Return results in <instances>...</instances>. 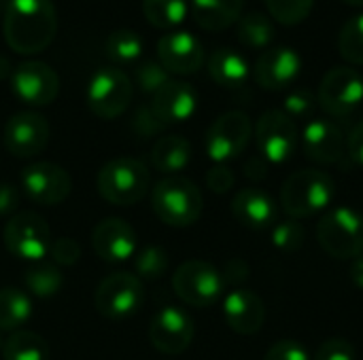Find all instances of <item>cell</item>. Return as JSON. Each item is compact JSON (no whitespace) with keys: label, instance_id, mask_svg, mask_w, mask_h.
<instances>
[{"label":"cell","instance_id":"cell-32","mask_svg":"<svg viewBox=\"0 0 363 360\" xmlns=\"http://www.w3.org/2000/svg\"><path fill=\"white\" fill-rule=\"evenodd\" d=\"M23 282H26V289L30 295H34L38 299H49L62 291L64 274L53 263H38L26 272Z\"/></svg>","mask_w":363,"mask_h":360},{"label":"cell","instance_id":"cell-27","mask_svg":"<svg viewBox=\"0 0 363 360\" xmlns=\"http://www.w3.org/2000/svg\"><path fill=\"white\" fill-rule=\"evenodd\" d=\"M34 314L32 299L28 293L4 286L0 289V331L2 333H15L23 325L30 323Z\"/></svg>","mask_w":363,"mask_h":360},{"label":"cell","instance_id":"cell-36","mask_svg":"<svg viewBox=\"0 0 363 360\" xmlns=\"http://www.w3.org/2000/svg\"><path fill=\"white\" fill-rule=\"evenodd\" d=\"M170 81L168 70L153 59H143L136 66V85L140 87L143 93H155L157 89H162L166 83Z\"/></svg>","mask_w":363,"mask_h":360},{"label":"cell","instance_id":"cell-11","mask_svg":"<svg viewBox=\"0 0 363 360\" xmlns=\"http://www.w3.org/2000/svg\"><path fill=\"white\" fill-rule=\"evenodd\" d=\"M19 189L38 206H60L72 191L70 174L53 161H36L21 170Z\"/></svg>","mask_w":363,"mask_h":360},{"label":"cell","instance_id":"cell-3","mask_svg":"<svg viewBox=\"0 0 363 360\" xmlns=\"http://www.w3.org/2000/svg\"><path fill=\"white\" fill-rule=\"evenodd\" d=\"M334 199V178L315 168L291 174L281 191V206L294 221L308 219L325 210Z\"/></svg>","mask_w":363,"mask_h":360},{"label":"cell","instance_id":"cell-33","mask_svg":"<svg viewBox=\"0 0 363 360\" xmlns=\"http://www.w3.org/2000/svg\"><path fill=\"white\" fill-rule=\"evenodd\" d=\"M170 267V255L162 246H147L134 257V269L140 280H160Z\"/></svg>","mask_w":363,"mask_h":360},{"label":"cell","instance_id":"cell-39","mask_svg":"<svg viewBox=\"0 0 363 360\" xmlns=\"http://www.w3.org/2000/svg\"><path fill=\"white\" fill-rule=\"evenodd\" d=\"M49 257L57 267H70L81 259V246L72 238H57L51 242Z\"/></svg>","mask_w":363,"mask_h":360},{"label":"cell","instance_id":"cell-23","mask_svg":"<svg viewBox=\"0 0 363 360\" xmlns=\"http://www.w3.org/2000/svg\"><path fill=\"white\" fill-rule=\"evenodd\" d=\"M232 214L240 225L255 229V231H262V229H268L277 223V204L262 189L247 187L234 195Z\"/></svg>","mask_w":363,"mask_h":360},{"label":"cell","instance_id":"cell-10","mask_svg":"<svg viewBox=\"0 0 363 360\" xmlns=\"http://www.w3.org/2000/svg\"><path fill=\"white\" fill-rule=\"evenodd\" d=\"M253 136V125L247 112L242 110H228L213 121L206 132L204 146L206 155L215 163H225L236 159L245 153Z\"/></svg>","mask_w":363,"mask_h":360},{"label":"cell","instance_id":"cell-9","mask_svg":"<svg viewBox=\"0 0 363 360\" xmlns=\"http://www.w3.org/2000/svg\"><path fill=\"white\" fill-rule=\"evenodd\" d=\"M145 301L143 280L128 272L106 276L94 295L96 310L108 320H125L134 316Z\"/></svg>","mask_w":363,"mask_h":360},{"label":"cell","instance_id":"cell-50","mask_svg":"<svg viewBox=\"0 0 363 360\" xmlns=\"http://www.w3.org/2000/svg\"><path fill=\"white\" fill-rule=\"evenodd\" d=\"M347 4H353V6H363V0H345Z\"/></svg>","mask_w":363,"mask_h":360},{"label":"cell","instance_id":"cell-47","mask_svg":"<svg viewBox=\"0 0 363 360\" xmlns=\"http://www.w3.org/2000/svg\"><path fill=\"white\" fill-rule=\"evenodd\" d=\"M247 276H249V267H247L245 261L234 259V261H230V263L225 265V276H223V280L228 278V280H232V282H240V280H245Z\"/></svg>","mask_w":363,"mask_h":360},{"label":"cell","instance_id":"cell-31","mask_svg":"<svg viewBox=\"0 0 363 360\" xmlns=\"http://www.w3.org/2000/svg\"><path fill=\"white\" fill-rule=\"evenodd\" d=\"M104 51L115 64H134L143 55V38L130 28H117L106 36Z\"/></svg>","mask_w":363,"mask_h":360},{"label":"cell","instance_id":"cell-17","mask_svg":"<svg viewBox=\"0 0 363 360\" xmlns=\"http://www.w3.org/2000/svg\"><path fill=\"white\" fill-rule=\"evenodd\" d=\"M157 62L168 74H194L204 64V47L191 32L172 30L157 40Z\"/></svg>","mask_w":363,"mask_h":360},{"label":"cell","instance_id":"cell-26","mask_svg":"<svg viewBox=\"0 0 363 360\" xmlns=\"http://www.w3.org/2000/svg\"><path fill=\"white\" fill-rule=\"evenodd\" d=\"M191 161V144L187 138L170 134L160 138L151 149V163L157 172L177 176V172L185 170Z\"/></svg>","mask_w":363,"mask_h":360},{"label":"cell","instance_id":"cell-45","mask_svg":"<svg viewBox=\"0 0 363 360\" xmlns=\"http://www.w3.org/2000/svg\"><path fill=\"white\" fill-rule=\"evenodd\" d=\"M347 151H349L351 161L363 168V121H359V123L351 129L349 140H347Z\"/></svg>","mask_w":363,"mask_h":360},{"label":"cell","instance_id":"cell-37","mask_svg":"<svg viewBox=\"0 0 363 360\" xmlns=\"http://www.w3.org/2000/svg\"><path fill=\"white\" fill-rule=\"evenodd\" d=\"M304 238H306L304 227L294 219L277 223L272 227V244H274V248H279L283 252L300 250L304 246Z\"/></svg>","mask_w":363,"mask_h":360},{"label":"cell","instance_id":"cell-4","mask_svg":"<svg viewBox=\"0 0 363 360\" xmlns=\"http://www.w3.org/2000/svg\"><path fill=\"white\" fill-rule=\"evenodd\" d=\"M155 216L170 227L194 225L204 208L200 189L185 176H166L151 191Z\"/></svg>","mask_w":363,"mask_h":360},{"label":"cell","instance_id":"cell-49","mask_svg":"<svg viewBox=\"0 0 363 360\" xmlns=\"http://www.w3.org/2000/svg\"><path fill=\"white\" fill-rule=\"evenodd\" d=\"M13 66H11V62H9V57H4V55H0V81H4V79H11V74H13Z\"/></svg>","mask_w":363,"mask_h":360},{"label":"cell","instance_id":"cell-35","mask_svg":"<svg viewBox=\"0 0 363 360\" xmlns=\"http://www.w3.org/2000/svg\"><path fill=\"white\" fill-rule=\"evenodd\" d=\"M315 0H266V8L274 21L283 25H296L304 21L313 11Z\"/></svg>","mask_w":363,"mask_h":360},{"label":"cell","instance_id":"cell-30","mask_svg":"<svg viewBox=\"0 0 363 360\" xmlns=\"http://www.w3.org/2000/svg\"><path fill=\"white\" fill-rule=\"evenodd\" d=\"M238 40L249 49H268L274 40V23L264 13H247L236 23Z\"/></svg>","mask_w":363,"mask_h":360},{"label":"cell","instance_id":"cell-41","mask_svg":"<svg viewBox=\"0 0 363 360\" xmlns=\"http://www.w3.org/2000/svg\"><path fill=\"white\" fill-rule=\"evenodd\" d=\"M315 360H355V348L342 337H332L317 348Z\"/></svg>","mask_w":363,"mask_h":360},{"label":"cell","instance_id":"cell-38","mask_svg":"<svg viewBox=\"0 0 363 360\" xmlns=\"http://www.w3.org/2000/svg\"><path fill=\"white\" fill-rule=\"evenodd\" d=\"M317 98L313 91L308 89H294L291 93H287L285 102H283V112L291 119H304L315 110Z\"/></svg>","mask_w":363,"mask_h":360},{"label":"cell","instance_id":"cell-15","mask_svg":"<svg viewBox=\"0 0 363 360\" xmlns=\"http://www.w3.org/2000/svg\"><path fill=\"white\" fill-rule=\"evenodd\" d=\"M9 81L17 100L28 106H49L60 93V76L45 62H21Z\"/></svg>","mask_w":363,"mask_h":360},{"label":"cell","instance_id":"cell-21","mask_svg":"<svg viewBox=\"0 0 363 360\" xmlns=\"http://www.w3.org/2000/svg\"><path fill=\"white\" fill-rule=\"evenodd\" d=\"M149 106L164 125L183 123L194 117L198 108V93L189 83L170 79L162 89L153 93Z\"/></svg>","mask_w":363,"mask_h":360},{"label":"cell","instance_id":"cell-43","mask_svg":"<svg viewBox=\"0 0 363 360\" xmlns=\"http://www.w3.org/2000/svg\"><path fill=\"white\" fill-rule=\"evenodd\" d=\"M206 185H208V189H211L213 193L223 195V193H228V191L234 187V174H232V170L225 168L223 163H217L215 168L208 170V174H206Z\"/></svg>","mask_w":363,"mask_h":360},{"label":"cell","instance_id":"cell-16","mask_svg":"<svg viewBox=\"0 0 363 360\" xmlns=\"http://www.w3.org/2000/svg\"><path fill=\"white\" fill-rule=\"evenodd\" d=\"M196 335L194 320L187 312L177 306H166L155 312L149 327L151 346L162 354H181L185 352Z\"/></svg>","mask_w":363,"mask_h":360},{"label":"cell","instance_id":"cell-19","mask_svg":"<svg viewBox=\"0 0 363 360\" xmlns=\"http://www.w3.org/2000/svg\"><path fill=\"white\" fill-rule=\"evenodd\" d=\"M302 146L306 157L321 166L340 163L347 157V138L342 129L328 119L306 123L302 132Z\"/></svg>","mask_w":363,"mask_h":360},{"label":"cell","instance_id":"cell-18","mask_svg":"<svg viewBox=\"0 0 363 360\" xmlns=\"http://www.w3.org/2000/svg\"><path fill=\"white\" fill-rule=\"evenodd\" d=\"M302 70V57L296 49L287 45L268 47L255 62V81L268 91H279L289 87Z\"/></svg>","mask_w":363,"mask_h":360},{"label":"cell","instance_id":"cell-2","mask_svg":"<svg viewBox=\"0 0 363 360\" xmlns=\"http://www.w3.org/2000/svg\"><path fill=\"white\" fill-rule=\"evenodd\" d=\"M96 187L108 204L132 206L149 193L151 172L136 157H115L100 168Z\"/></svg>","mask_w":363,"mask_h":360},{"label":"cell","instance_id":"cell-8","mask_svg":"<svg viewBox=\"0 0 363 360\" xmlns=\"http://www.w3.org/2000/svg\"><path fill=\"white\" fill-rule=\"evenodd\" d=\"M2 240L13 257L34 263L43 261L49 255L53 242L47 221L32 210H21L13 214L4 225Z\"/></svg>","mask_w":363,"mask_h":360},{"label":"cell","instance_id":"cell-40","mask_svg":"<svg viewBox=\"0 0 363 360\" xmlns=\"http://www.w3.org/2000/svg\"><path fill=\"white\" fill-rule=\"evenodd\" d=\"M166 125L155 117V112L151 110V106H138L134 117H132V129L143 136V138H151L157 136Z\"/></svg>","mask_w":363,"mask_h":360},{"label":"cell","instance_id":"cell-48","mask_svg":"<svg viewBox=\"0 0 363 360\" xmlns=\"http://www.w3.org/2000/svg\"><path fill=\"white\" fill-rule=\"evenodd\" d=\"M349 278H351V282L357 286V289H362L363 291V252L359 257H355V259H351V267H349Z\"/></svg>","mask_w":363,"mask_h":360},{"label":"cell","instance_id":"cell-28","mask_svg":"<svg viewBox=\"0 0 363 360\" xmlns=\"http://www.w3.org/2000/svg\"><path fill=\"white\" fill-rule=\"evenodd\" d=\"M47 342L34 331H15L2 344V360H49Z\"/></svg>","mask_w":363,"mask_h":360},{"label":"cell","instance_id":"cell-42","mask_svg":"<svg viewBox=\"0 0 363 360\" xmlns=\"http://www.w3.org/2000/svg\"><path fill=\"white\" fill-rule=\"evenodd\" d=\"M264 360H311V356L302 344H298L294 339H283V342H277L266 352Z\"/></svg>","mask_w":363,"mask_h":360},{"label":"cell","instance_id":"cell-1","mask_svg":"<svg viewBox=\"0 0 363 360\" xmlns=\"http://www.w3.org/2000/svg\"><path fill=\"white\" fill-rule=\"evenodd\" d=\"M6 45L19 55L45 51L57 34L53 0H9L2 19Z\"/></svg>","mask_w":363,"mask_h":360},{"label":"cell","instance_id":"cell-6","mask_svg":"<svg viewBox=\"0 0 363 360\" xmlns=\"http://www.w3.org/2000/svg\"><path fill=\"white\" fill-rule=\"evenodd\" d=\"M132 95L134 85L130 76L115 66H106L91 74L85 89V104L96 117L108 121L128 110Z\"/></svg>","mask_w":363,"mask_h":360},{"label":"cell","instance_id":"cell-20","mask_svg":"<svg viewBox=\"0 0 363 360\" xmlns=\"http://www.w3.org/2000/svg\"><path fill=\"white\" fill-rule=\"evenodd\" d=\"M138 238L130 223L121 219H104L94 227L91 248L94 252L108 263H121L136 255Z\"/></svg>","mask_w":363,"mask_h":360},{"label":"cell","instance_id":"cell-25","mask_svg":"<svg viewBox=\"0 0 363 360\" xmlns=\"http://www.w3.org/2000/svg\"><path fill=\"white\" fill-rule=\"evenodd\" d=\"M206 66H208L211 79L217 85L228 87V89H236V87L245 85V81L249 79V64H247L245 55L230 47L215 49L213 55L208 57Z\"/></svg>","mask_w":363,"mask_h":360},{"label":"cell","instance_id":"cell-44","mask_svg":"<svg viewBox=\"0 0 363 360\" xmlns=\"http://www.w3.org/2000/svg\"><path fill=\"white\" fill-rule=\"evenodd\" d=\"M19 202H21L19 189L11 182H0V216L17 214Z\"/></svg>","mask_w":363,"mask_h":360},{"label":"cell","instance_id":"cell-22","mask_svg":"<svg viewBox=\"0 0 363 360\" xmlns=\"http://www.w3.org/2000/svg\"><path fill=\"white\" fill-rule=\"evenodd\" d=\"M223 318L238 335H255L266 323L264 301L247 289H236L223 299Z\"/></svg>","mask_w":363,"mask_h":360},{"label":"cell","instance_id":"cell-12","mask_svg":"<svg viewBox=\"0 0 363 360\" xmlns=\"http://www.w3.org/2000/svg\"><path fill=\"white\" fill-rule=\"evenodd\" d=\"M319 106L332 117H349L363 102L362 74L349 66H338L325 72L317 91Z\"/></svg>","mask_w":363,"mask_h":360},{"label":"cell","instance_id":"cell-13","mask_svg":"<svg viewBox=\"0 0 363 360\" xmlns=\"http://www.w3.org/2000/svg\"><path fill=\"white\" fill-rule=\"evenodd\" d=\"M255 142L259 155L268 163H285L298 149V127L291 117H287L281 108L266 110L255 125Z\"/></svg>","mask_w":363,"mask_h":360},{"label":"cell","instance_id":"cell-34","mask_svg":"<svg viewBox=\"0 0 363 360\" xmlns=\"http://www.w3.org/2000/svg\"><path fill=\"white\" fill-rule=\"evenodd\" d=\"M338 51L347 62L363 66V13L351 17L342 25L338 36Z\"/></svg>","mask_w":363,"mask_h":360},{"label":"cell","instance_id":"cell-51","mask_svg":"<svg viewBox=\"0 0 363 360\" xmlns=\"http://www.w3.org/2000/svg\"><path fill=\"white\" fill-rule=\"evenodd\" d=\"M2 344H4V339H2V331H0V350H2Z\"/></svg>","mask_w":363,"mask_h":360},{"label":"cell","instance_id":"cell-14","mask_svg":"<svg viewBox=\"0 0 363 360\" xmlns=\"http://www.w3.org/2000/svg\"><path fill=\"white\" fill-rule=\"evenodd\" d=\"M51 127L47 119L40 112L34 110H21L9 117L2 132V142L6 151L19 159L36 157L45 151L49 144Z\"/></svg>","mask_w":363,"mask_h":360},{"label":"cell","instance_id":"cell-5","mask_svg":"<svg viewBox=\"0 0 363 360\" xmlns=\"http://www.w3.org/2000/svg\"><path fill=\"white\" fill-rule=\"evenodd\" d=\"M321 248L334 259H355L363 252V214L340 206L330 210L317 225Z\"/></svg>","mask_w":363,"mask_h":360},{"label":"cell","instance_id":"cell-7","mask_svg":"<svg viewBox=\"0 0 363 360\" xmlns=\"http://www.w3.org/2000/svg\"><path fill=\"white\" fill-rule=\"evenodd\" d=\"M172 289L183 303L191 308H208L221 299L225 280L215 265L191 259L181 263L172 274Z\"/></svg>","mask_w":363,"mask_h":360},{"label":"cell","instance_id":"cell-24","mask_svg":"<svg viewBox=\"0 0 363 360\" xmlns=\"http://www.w3.org/2000/svg\"><path fill=\"white\" fill-rule=\"evenodd\" d=\"M245 0H189L196 23L208 32H221L242 17Z\"/></svg>","mask_w":363,"mask_h":360},{"label":"cell","instance_id":"cell-29","mask_svg":"<svg viewBox=\"0 0 363 360\" xmlns=\"http://www.w3.org/2000/svg\"><path fill=\"white\" fill-rule=\"evenodd\" d=\"M143 13L153 28L172 32L185 21L189 0H143Z\"/></svg>","mask_w":363,"mask_h":360},{"label":"cell","instance_id":"cell-46","mask_svg":"<svg viewBox=\"0 0 363 360\" xmlns=\"http://www.w3.org/2000/svg\"><path fill=\"white\" fill-rule=\"evenodd\" d=\"M268 161L262 157V155H255L251 157L247 163H245V176L251 178V180H264L266 174H268Z\"/></svg>","mask_w":363,"mask_h":360}]
</instances>
